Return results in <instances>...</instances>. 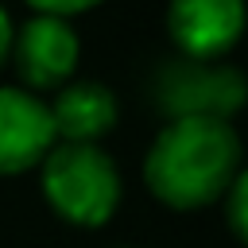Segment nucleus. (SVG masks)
Wrapping results in <instances>:
<instances>
[{
    "instance_id": "9d476101",
    "label": "nucleus",
    "mask_w": 248,
    "mask_h": 248,
    "mask_svg": "<svg viewBox=\"0 0 248 248\" xmlns=\"http://www.w3.org/2000/svg\"><path fill=\"white\" fill-rule=\"evenodd\" d=\"M12 35H16V23H12L8 8L0 4V66H4V62H8V54H12Z\"/></svg>"
},
{
    "instance_id": "423d86ee",
    "label": "nucleus",
    "mask_w": 248,
    "mask_h": 248,
    "mask_svg": "<svg viewBox=\"0 0 248 248\" xmlns=\"http://www.w3.org/2000/svg\"><path fill=\"white\" fill-rule=\"evenodd\" d=\"M58 143L46 97L19 85H0V174H23Z\"/></svg>"
},
{
    "instance_id": "f257e3e1",
    "label": "nucleus",
    "mask_w": 248,
    "mask_h": 248,
    "mask_svg": "<svg viewBox=\"0 0 248 248\" xmlns=\"http://www.w3.org/2000/svg\"><path fill=\"white\" fill-rule=\"evenodd\" d=\"M244 147L232 120L178 116L167 120L143 155V186L170 209H205L225 198L244 167Z\"/></svg>"
},
{
    "instance_id": "1a4fd4ad",
    "label": "nucleus",
    "mask_w": 248,
    "mask_h": 248,
    "mask_svg": "<svg viewBox=\"0 0 248 248\" xmlns=\"http://www.w3.org/2000/svg\"><path fill=\"white\" fill-rule=\"evenodd\" d=\"M27 4L35 8V16H58V19H70V16H78V12L97 8L101 0H27Z\"/></svg>"
},
{
    "instance_id": "f03ea898",
    "label": "nucleus",
    "mask_w": 248,
    "mask_h": 248,
    "mask_svg": "<svg viewBox=\"0 0 248 248\" xmlns=\"http://www.w3.org/2000/svg\"><path fill=\"white\" fill-rule=\"evenodd\" d=\"M39 182H43V198L50 202V209L62 221L81 225V229H101L124 198L120 170L101 143L58 140L39 163Z\"/></svg>"
},
{
    "instance_id": "20e7f679",
    "label": "nucleus",
    "mask_w": 248,
    "mask_h": 248,
    "mask_svg": "<svg viewBox=\"0 0 248 248\" xmlns=\"http://www.w3.org/2000/svg\"><path fill=\"white\" fill-rule=\"evenodd\" d=\"M12 66L19 74V89L43 97V93H58L81 58V39L70 27V19L58 16H31L16 27L12 35Z\"/></svg>"
},
{
    "instance_id": "6e6552de",
    "label": "nucleus",
    "mask_w": 248,
    "mask_h": 248,
    "mask_svg": "<svg viewBox=\"0 0 248 248\" xmlns=\"http://www.w3.org/2000/svg\"><path fill=\"white\" fill-rule=\"evenodd\" d=\"M225 217L240 244H248V167L236 170V178L225 190Z\"/></svg>"
},
{
    "instance_id": "39448f33",
    "label": "nucleus",
    "mask_w": 248,
    "mask_h": 248,
    "mask_svg": "<svg viewBox=\"0 0 248 248\" xmlns=\"http://www.w3.org/2000/svg\"><path fill=\"white\" fill-rule=\"evenodd\" d=\"M248 27V0H167V35L182 58L221 62Z\"/></svg>"
},
{
    "instance_id": "0eeeda50",
    "label": "nucleus",
    "mask_w": 248,
    "mask_h": 248,
    "mask_svg": "<svg viewBox=\"0 0 248 248\" xmlns=\"http://www.w3.org/2000/svg\"><path fill=\"white\" fill-rule=\"evenodd\" d=\"M46 108L62 143H101L120 116V101L105 81H66Z\"/></svg>"
},
{
    "instance_id": "7ed1b4c3",
    "label": "nucleus",
    "mask_w": 248,
    "mask_h": 248,
    "mask_svg": "<svg viewBox=\"0 0 248 248\" xmlns=\"http://www.w3.org/2000/svg\"><path fill=\"white\" fill-rule=\"evenodd\" d=\"M155 93L167 120H178V116L232 120V112L248 101V78L229 62H198L178 54L159 70Z\"/></svg>"
}]
</instances>
